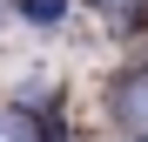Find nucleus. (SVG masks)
I'll return each instance as SVG.
<instances>
[{
  "label": "nucleus",
  "mask_w": 148,
  "mask_h": 142,
  "mask_svg": "<svg viewBox=\"0 0 148 142\" xmlns=\"http://www.w3.org/2000/svg\"><path fill=\"white\" fill-rule=\"evenodd\" d=\"M121 122H128V129H148V68L121 81Z\"/></svg>",
  "instance_id": "1"
},
{
  "label": "nucleus",
  "mask_w": 148,
  "mask_h": 142,
  "mask_svg": "<svg viewBox=\"0 0 148 142\" xmlns=\"http://www.w3.org/2000/svg\"><path fill=\"white\" fill-rule=\"evenodd\" d=\"M27 20H40V27H54V20H61V0H27Z\"/></svg>",
  "instance_id": "2"
},
{
  "label": "nucleus",
  "mask_w": 148,
  "mask_h": 142,
  "mask_svg": "<svg viewBox=\"0 0 148 142\" xmlns=\"http://www.w3.org/2000/svg\"><path fill=\"white\" fill-rule=\"evenodd\" d=\"M101 7H121V0H101Z\"/></svg>",
  "instance_id": "3"
}]
</instances>
